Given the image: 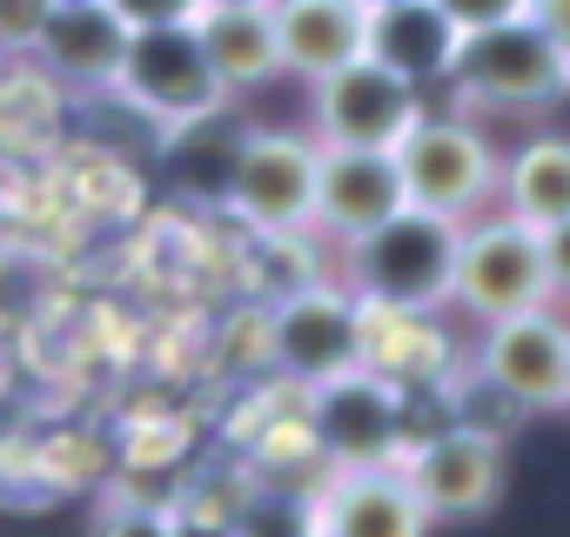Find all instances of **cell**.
Returning a JSON list of instances; mask_svg holds the SVG:
<instances>
[{"label": "cell", "mask_w": 570, "mask_h": 537, "mask_svg": "<svg viewBox=\"0 0 570 537\" xmlns=\"http://www.w3.org/2000/svg\"><path fill=\"white\" fill-rule=\"evenodd\" d=\"M450 81H456L463 108H510V115L557 108L570 95V48L550 41L523 14L517 21H490V28H470L456 41Z\"/></svg>", "instance_id": "cell-2"}, {"label": "cell", "mask_w": 570, "mask_h": 537, "mask_svg": "<svg viewBox=\"0 0 570 537\" xmlns=\"http://www.w3.org/2000/svg\"><path fill=\"white\" fill-rule=\"evenodd\" d=\"M268 357L296 383H330L343 370H363V303L330 283H303L268 316Z\"/></svg>", "instance_id": "cell-8"}, {"label": "cell", "mask_w": 570, "mask_h": 537, "mask_svg": "<svg viewBox=\"0 0 570 537\" xmlns=\"http://www.w3.org/2000/svg\"><path fill=\"white\" fill-rule=\"evenodd\" d=\"M523 21H537L550 41L570 48V0H523Z\"/></svg>", "instance_id": "cell-25"}, {"label": "cell", "mask_w": 570, "mask_h": 537, "mask_svg": "<svg viewBox=\"0 0 570 537\" xmlns=\"http://www.w3.org/2000/svg\"><path fill=\"white\" fill-rule=\"evenodd\" d=\"M456 215L436 208H396L390 222L363 228L356 242H343V276L350 296L370 310H410V316H436L450 303V276H456Z\"/></svg>", "instance_id": "cell-1"}, {"label": "cell", "mask_w": 570, "mask_h": 537, "mask_svg": "<svg viewBox=\"0 0 570 537\" xmlns=\"http://www.w3.org/2000/svg\"><path fill=\"white\" fill-rule=\"evenodd\" d=\"M195 35H202V55H208L215 81H222L228 95H235V88H262L268 75H282L268 8H202V14H195Z\"/></svg>", "instance_id": "cell-17"}, {"label": "cell", "mask_w": 570, "mask_h": 537, "mask_svg": "<svg viewBox=\"0 0 570 537\" xmlns=\"http://www.w3.org/2000/svg\"><path fill=\"white\" fill-rule=\"evenodd\" d=\"M423 115V88L403 81L396 68L356 55L316 81V141L336 148H396L410 121Z\"/></svg>", "instance_id": "cell-7"}, {"label": "cell", "mask_w": 570, "mask_h": 537, "mask_svg": "<svg viewBox=\"0 0 570 537\" xmlns=\"http://www.w3.org/2000/svg\"><path fill=\"white\" fill-rule=\"evenodd\" d=\"M268 28H275L282 68L303 75V81H323L330 68L363 55L370 8L363 0H268Z\"/></svg>", "instance_id": "cell-14"}, {"label": "cell", "mask_w": 570, "mask_h": 537, "mask_svg": "<svg viewBox=\"0 0 570 537\" xmlns=\"http://www.w3.org/2000/svg\"><path fill=\"white\" fill-rule=\"evenodd\" d=\"M121 48H128V21L108 8V0H55L48 21H41V35H35V55L61 81H81V88L115 81Z\"/></svg>", "instance_id": "cell-15"}, {"label": "cell", "mask_w": 570, "mask_h": 537, "mask_svg": "<svg viewBox=\"0 0 570 537\" xmlns=\"http://www.w3.org/2000/svg\"><path fill=\"white\" fill-rule=\"evenodd\" d=\"M456 41H463V28L436 8V0H390V8H370L363 55L423 88V81H450Z\"/></svg>", "instance_id": "cell-16"}, {"label": "cell", "mask_w": 570, "mask_h": 537, "mask_svg": "<svg viewBox=\"0 0 570 537\" xmlns=\"http://www.w3.org/2000/svg\"><path fill=\"white\" fill-rule=\"evenodd\" d=\"M55 0H0V48H35Z\"/></svg>", "instance_id": "cell-21"}, {"label": "cell", "mask_w": 570, "mask_h": 537, "mask_svg": "<svg viewBox=\"0 0 570 537\" xmlns=\"http://www.w3.org/2000/svg\"><path fill=\"white\" fill-rule=\"evenodd\" d=\"M235 537H323L316 530V497H296V490H255L242 497V510L228 517Z\"/></svg>", "instance_id": "cell-19"}, {"label": "cell", "mask_w": 570, "mask_h": 537, "mask_svg": "<svg viewBox=\"0 0 570 537\" xmlns=\"http://www.w3.org/2000/svg\"><path fill=\"white\" fill-rule=\"evenodd\" d=\"M436 8L470 35V28H490V21H517V14H523V0H436Z\"/></svg>", "instance_id": "cell-24"}, {"label": "cell", "mask_w": 570, "mask_h": 537, "mask_svg": "<svg viewBox=\"0 0 570 537\" xmlns=\"http://www.w3.org/2000/svg\"><path fill=\"white\" fill-rule=\"evenodd\" d=\"M363 8H390V0H363Z\"/></svg>", "instance_id": "cell-29"}, {"label": "cell", "mask_w": 570, "mask_h": 537, "mask_svg": "<svg viewBox=\"0 0 570 537\" xmlns=\"http://www.w3.org/2000/svg\"><path fill=\"white\" fill-rule=\"evenodd\" d=\"M497 195H503V215H517L530 228L563 222L570 215V135H530L503 162Z\"/></svg>", "instance_id": "cell-18"}, {"label": "cell", "mask_w": 570, "mask_h": 537, "mask_svg": "<svg viewBox=\"0 0 570 537\" xmlns=\"http://www.w3.org/2000/svg\"><path fill=\"white\" fill-rule=\"evenodd\" d=\"M309 430L330 450L336 470L350 463H396L403 457V410H396V383H383L376 370H343L330 383H309Z\"/></svg>", "instance_id": "cell-11"}, {"label": "cell", "mask_w": 570, "mask_h": 537, "mask_svg": "<svg viewBox=\"0 0 570 537\" xmlns=\"http://www.w3.org/2000/svg\"><path fill=\"white\" fill-rule=\"evenodd\" d=\"M168 537H235V530H228V517H208V510H175Z\"/></svg>", "instance_id": "cell-26"}, {"label": "cell", "mask_w": 570, "mask_h": 537, "mask_svg": "<svg viewBox=\"0 0 570 537\" xmlns=\"http://www.w3.org/2000/svg\"><path fill=\"white\" fill-rule=\"evenodd\" d=\"M228 202L262 235L309 228V215H316V141L282 135V128L248 135L235 148V168H228Z\"/></svg>", "instance_id": "cell-9"}, {"label": "cell", "mask_w": 570, "mask_h": 537, "mask_svg": "<svg viewBox=\"0 0 570 537\" xmlns=\"http://www.w3.org/2000/svg\"><path fill=\"white\" fill-rule=\"evenodd\" d=\"M557 410H570V357H563V383H557Z\"/></svg>", "instance_id": "cell-27"}, {"label": "cell", "mask_w": 570, "mask_h": 537, "mask_svg": "<svg viewBox=\"0 0 570 537\" xmlns=\"http://www.w3.org/2000/svg\"><path fill=\"white\" fill-rule=\"evenodd\" d=\"M202 8H268V0H202Z\"/></svg>", "instance_id": "cell-28"}, {"label": "cell", "mask_w": 570, "mask_h": 537, "mask_svg": "<svg viewBox=\"0 0 570 537\" xmlns=\"http://www.w3.org/2000/svg\"><path fill=\"white\" fill-rule=\"evenodd\" d=\"M323 537H430V517L396 463H350L316 490Z\"/></svg>", "instance_id": "cell-13"}, {"label": "cell", "mask_w": 570, "mask_h": 537, "mask_svg": "<svg viewBox=\"0 0 570 537\" xmlns=\"http://www.w3.org/2000/svg\"><path fill=\"white\" fill-rule=\"evenodd\" d=\"M403 208V175L390 148H336L316 141V228H330L336 242H356L363 228L390 222Z\"/></svg>", "instance_id": "cell-12"}, {"label": "cell", "mask_w": 570, "mask_h": 537, "mask_svg": "<svg viewBox=\"0 0 570 537\" xmlns=\"http://www.w3.org/2000/svg\"><path fill=\"white\" fill-rule=\"evenodd\" d=\"M450 303H463L476 323H497V316H517V310L550 303V276H543V242H537V228L517 222V215L463 222Z\"/></svg>", "instance_id": "cell-4"}, {"label": "cell", "mask_w": 570, "mask_h": 537, "mask_svg": "<svg viewBox=\"0 0 570 537\" xmlns=\"http://www.w3.org/2000/svg\"><path fill=\"white\" fill-rule=\"evenodd\" d=\"M563 357H570V323H563L550 303H537V310H517V316L483 323L476 377H483L490 390H503V397L530 417V410H557Z\"/></svg>", "instance_id": "cell-10"}, {"label": "cell", "mask_w": 570, "mask_h": 537, "mask_svg": "<svg viewBox=\"0 0 570 537\" xmlns=\"http://www.w3.org/2000/svg\"><path fill=\"white\" fill-rule=\"evenodd\" d=\"M168 524H175V510H161L148 497H108L95 510L88 537H168Z\"/></svg>", "instance_id": "cell-20"}, {"label": "cell", "mask_w": 570, "mask_h": 537, "mask_svg": "<svg viewBox=\"0 0 570 537\" xmlns=\"http://www.w3.org/2000/svg\"><path fill=\"white\" fill-rule=\"evenodd\" d=\"M115 88H121L135 108H148L155 121H208V115L228 101V88L215 81V68H208V55H202L195 21H148V28H128Z\"/></svg>", "instance_id": "cell-5"}, {"label": "cell", "mask_w": 570, "mask_h": 537, "mask_svg": "<svg viewBox=\"0 0 570 537\" xmlns=\"http://www.w3.org/2000/svg\"><path fill=\"white\" fill-rule=\"evenodd\" d=\"M396 470L410 477V490H416L430 524H470V517H483L503 497V437L450 423V430L410 443L396 457Z\"/></svg>", "instance_id": "cell-6"}, {"label": "cell", "mask_w": 570, "mask_h": 537, "mask_svg": "<svg viewBox=\"0 0 570 537\" xmlns=\"http://www.w3.org/2000/svg\"><path fill=\"white\" fill-rule=\"evenodd\" d=\"M390 155H396V175H403V202L456 215V222H470L497 195V175H503V155L463 115H416L410 135Z\"/></svg>", "instance_id": "cell-3"}, {"label": "cell", "mask_w": 570, "mask_h": 537, "mask_svg": "<svg viewBox=\"0 0 570 537\" xmlns=\"http://www.w3.org/2000/svg\"><path fill=\"white\" fill-rule=\"evenodd\" d=\"M108 8H115L128 28H148V21H195L202 0H108Z\"/></svg>", "instance_id": "cell-23"}, {"label": "cell", "mask_w": 570, "mask_h": 537, "mask_svg": "<svg viewBox=\"0 0 570 537\" xmlns=\"http://www.w3.org/2000/svg\"><path fill=\"white\" fill-rule=\"evenodd\" d=\"M537 242H543V276H550V303H557V296L570 303V215H563V222H550V228H537Z\"/></svg>", "instance_id": "cell-22"}]
</instances>
